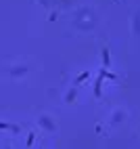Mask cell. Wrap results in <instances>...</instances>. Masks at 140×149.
<instances>
[{
    "label": "cell",
    "mask_w": 140,
    "mask_h": 149,
    "mask_svg": "<svg viewBox=\"0 0 140 149\" xmlns=\"http://www.w3.org/2000/svg\"><path fill=\"white\" fill-rule=\"evenodd\" d=\"M103 63H105V67H109V63H111V59H109V51H107V48H103Z\"/></svg>",
    "instance_id": "6da1fadb"
},
{
    "label": "cell",
    "mask_w": 140,
    "mask_h": 149,
    "mask_svg": "<svg viewBox=\"0 0 140 149\" xmlns=\"http://www.w3.org/2000/svg\"><path fill=\"white\" fill-rule=\"evenodd\" d=\"M88 76H90L88 72H84V74H79V76H77V82H82V80H86V78H88Z\"/></svg>",
    "instance_id": "7a4b0ae2"
}]
</instances>
